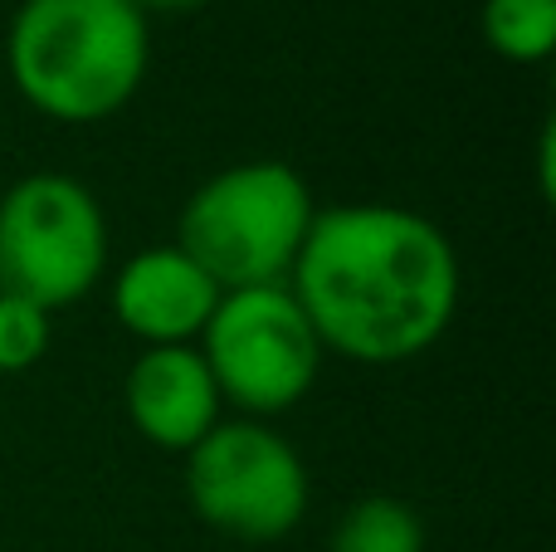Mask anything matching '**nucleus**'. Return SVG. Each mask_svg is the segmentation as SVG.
<instances>
[{"label":"nucleus","mask_w":556,"mask_h":552,"mask_svg":"<svg viewBox=\"0 0 556 552\" xmlns=\"http://www.w3.org/2000/svg\"><path fill=\"white\" fill-rule=\"evenodd\" d=\"M108 269V221L84 181L39 172L0 196V293L39 309L84 299Z\"/></svg>","instance_id":"4"},{"label":"nucleus","mask_w":556,"mask_h":552,"mask_svg":"<svg viewBox=\"0 0 556 552\" xmlns=\"http://www.w3.org/2000/svg\"><path fill=\"white\" fill-rule=\"evenodd\" d=\"M132 5L137 10H147V5L152 10H195V5H205V0H132Z\"/></svg>","instance_id":"12"},{"label":"nucleus","mask_w":556,"mask_h":552,"mask_svg":"<svg viewBox=\"0 0 556 552\" xmlns=\"http://www.w3.org/2000/svg\"><path fill=\"white\" fill-rule=\"evenodd\" d=\"M483 39L513 64H542L556 49V0H483Z\"/></svg>","instance_id":"10"},{"label":"nucleus","mask_w":556,"mask_h":552,"mask_svg":"<svg viewBox=\"0 0 556 552\" xmlns=\"http://www.w3.org/2000/svg\"><path fill=\"white\" fill-rule=\"evenodd\" d=\"M49 309L29 299H15V293H0V372L15 377V372H29L39 357L49 352Z\"/></svg>","instance_id":"11"},{"label":"nucleus","mask_w":556,"mask_h":552,"mask_svg":"<svg viewBox=\"0 0 556 552\" xmlns=\"http://www.w3.org/2000/svg\"><path fill=\"white\" fill-rule=\"evenodd\" d=\"M317 205L288 162H240L201 186L181 211V250L220 293L283 284Z\"/></svg>","instance_id":"3"},{"label":"nucleus","mask_w":556,"mask_h":552,"mask_svg":"<svg viewBox=\"0 0 556 552\" xmlns=\"http://www.w3.org/2000/svg\"><path fill=\"white\" fill-rule=\"evenodd\" d=\"M5 54L29 108L54 123H98L142 88L152 45L132 0H25Z\"/></svg>","instance_id":"2"},{"label":"nucleus","mask_w":556,"mask_h":552,"mask_svg":"<svg viewBox=\"0 0 556 552\" xmlns=\"http://www.w3.org/2000/svg\"><path fill=\"white\" fill-rule=\"evenodd\" d=\"M127 416L156 450H191L220 426V391L201 348H147L127 372Z\"/></svg>","instance_id":"8"},{"label":"nucleus","mask_w":556,"mask_h":552,"mask_svg":"<svg viewBox=\"0 0 556 552\" xmlns=\"http://www.w3.org/2000/svg\"><path fill=\"white\" fill-rule=\"evenodd\" d=\"M201 338V357L211 367L220 401H235L250 416L298 406L323 367V342L288 293V284L220 293Z\"/></svg>","instance_id":"5"},{"label":"nucleus","mask_w":556,"mask_h":552,"mask_svg":"<svg viewBox=\"0 0 556 552\" xmlns=\"http://www.w3.org/2000/svg\"><path fill=\"white\" fill-rule=\"evenodd\" d=\"M215 303H220L215 279L181 244H156V250L132 254L113 279L117 323L147 348H181L201 338Z\"/></svg>","instance_id":"7"},{"label":"nucleus","mask_w":556,"mask_h":552,"mask_svg":"<svg viewBox=\"0 0 556 552\" xmlns=\"http://www.w3.org/2000/svg\"><path fill=\"white\" fill-rule=\"evenodd\" d=\"M186 494L225 538L274 543L303 524L307 469L278 430L260 421H230L186 450Z\"/></svg>","instance_id":"6"},{"label":"nucleus","mask_w":556,"mask_h":552,"mask_svg":"<svg viewBox=\"0 0 556 552\" xmlns=\"http://www.w3.org/2000/svg\"><path fill=\"white\" fill-rule=\"evenodd\" d=\"M332 552H425V524L405 499H356L332 528Z\"/></svg>","instance_id":"9"},{"label":"nucleus","mask_w":556,"mask_h":552,"mask_svg":"<svg viewBox=\"0 0 556 552\" xmlns=\"http://www.w3.org/2000/svg\"><path fill=\"white\" fill-rule=\"evenodd\" d=\"M288 293L323 352L391 367L430 352L459 309V254L405 205H332L303 235Z\"/></svg>","instance_id":"1"}]
</instances>
